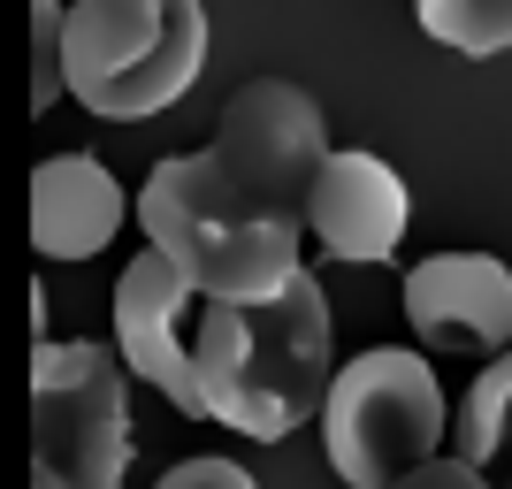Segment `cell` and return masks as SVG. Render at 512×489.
I'll list each match as a JSON object with an SVG mask.
<instances>
[{
    "instance_id": "obj_1",
    "label": "cell",
    "mask_w": 512,
    "mask_h": 489,
    "mask_svg": "<svg viewBox=\"0 0 512 489\" xmlns=\"http://www.w3.org/2000/svg\"><path fill=\"white\" fill-rule=\"evenodd\" d=\"M192 383L199 421H222L253 444H276L329 398V298L321 283L291 276L268 298H207L192 314Z\"/></svg>"
},
{
    "instance_id": "obj_2",
    "label": "cell",
    "mask_w": 512,
    "mask_h": 489,
    "mask_svg": "<svg viewBox=\"0 0 512 489\" xmlns=\"http://www.w3.org/2000/svg\"><path fill=\"white\" fill-rule=\"evenodd\" d=\"M146 245L169 260L199 298H268L299 276V222H260L245 199L222 184L207 153H169L153 161L146 192H138Z\"/></svg>"
},
{
    "instance_id": "obj_3",
    "label": "cell",
    "mask_w": 512,
    "mask_h": 489,
    "mask_svg": "<svg viewBox=\"0 0 512 489\" xmlns=\"http://www.w3.org/2000/svg\"><path fill=\"white\" fill-rule=\"evenodd\" d=\"M207 62L199 0H69L62 8V85L107 123H138L184 100Z\"/></svg>"
},
{
    "instance_id": "obj_4",
    "label": "cell",
    "mask_w": 512,
    "mask_h": 489,
    "mask_svg": "<svg viewBox=\"0 0 512 489\" xmlns=\"http://www.w3.org/2000/svg\"><path fill=\"white\" fill-rule=\"evenodd\" d=\"M444 436H451V413H444V390H436L421 352L375 344V352H360L352 367L329 375L321 444H329V467L352 489L406 482L413 467L444 459Z\"/></svg>"
},
{
    "instance_id": "obj_5",
    "label": "cell",
    "mask_w": 512,
    "mask_h": 489,
    "mask_svg": "<svg viewBox=\"0 0 512 489\" xmlns=\"http://www.w3.org/2000/svg\"><path fill=\"white\" fill-rule=\"evenodd\" d=\"M130 390L123 360L85 337H39L31 352V489H123Z\"/></svg>"
},
{
    "instance_id": "obj_6",
    "label": "cell",
    "mask_w": 512,
    "mask_h": 489,
    "mask_svg": "<svg viewBox=\"0 0 512 489\" xmlns=\"http://www.w3.org/2000/svg\"><path fill=\"white\" fill-rule=\"evenodd\" d=\"M207 161L260 222H306V192H314L321 161H329V123H321L306 85L253 77V85H237L222 100Z\"/></svg>"
},
{
    "instance_id": "obj_7",
    "label": "cell",
    "mask_w": 512,
    "mask_h": 489,
    "mask_svg": "<svg viewBox=\"0 0 512 489\" xmlns=\"http://www.w3.org/2000/svg\"><path fill=\"white\" fill-rule=\"evenodd\" d=\"M192 314H199V291L176 276L169 260L138 253L115 276V360L130 375H146L176 413L199 421V383H192Z\"/></svg>"
},
{
    "instance_id": "obj_8",
    "label": "cell",
    "mask_w": 512,
    "mask_h": 489,
    "mask_svg": "<svg viewBox=\"0 0 512 489\" xmlns=\"http://www.w3.org/2000/svg\"><path fill=\"white\" fill-rule=\"evenodd\" d=\"M406 321L428 352L497 360L512 344V268L490 253H428L406 276Z\"/></svg>"
},
{
    "instance_id": "obj_9",
    "label": "cell",
    "mask_w": 512,
    "mask_h": 489,
    "mask_svg": "<svg viewBox=\"0 0 512 489\" xmlns=\"http://www.w3.org/2000/svg\"><path fill=\"white\" fill-rule=\"evenodd\" d=\"M306 230L321 237L329 260H360V268L390 260L398 237H406V184H398V169L360 146L352 153L329 146L314 192H306Z\"/></svg>"
},
{
    "instance_id": "obj_10",
    "label": "cell",
    "mask_w": 512,
    "mask_h": 489,
    "mask_svg": "<svg viewBox=\"0 0 512 489\" xmlns=\"http://www.w3.org/2000/svg\"><path fill=\"white\" fill-rule=\"evenodd\" d=\"M123 230V184L92 153H54L31 169V245L46 260H92Z\"/></svg>"
},
{
    "instance_id": "obj_11",
    "label": "cell",
    "mask_w": 512,
    "mask_h": 489,
    "mask_svg": "<svg viewBox=\"0 0 512 489\" xmlns=\"http://www.w3.org/2000/svg\"><path fill=\"white\" fill-rule=\"evenodd\" d=\"M451 459H467L490 489H512V344L474 375L451 413Z\"/></svg>"
},
{
    "instance_id": "obj_12",
    "label": "cell",
    "mask_w": 512,
    "mask_h": 489,
    "mask_svg": "<svg viewBox=\"0 0 512 489\" xmlns=\"http://www.w3.org/2000/svg\"><path fill=\"white\" fill-rule=\"evenodd\" d=\"M428 39L459 46V54H505L512 46V0H413Z\"/></svg>"
},
{
    "instance_id": "obj_13",
    "label": "cell",
    "mask_w": 512,
    "mask_h": 489,
    "mask_svg": "<svg viewBox=\"0 0 512 489\" xmlns=\"http://www.w3.org/2000/svg\"><path fill=\"white\" fill-rule=\"evenodd\" d=\"M62 8L69 0H31V115L62 100Z\"/></svg>"
},
{
    "instance_id": "obj_14",
    "label": "cell",
    "mask_w": 512,
    "mask_h": 489,
    "mask_svg": "<svg viewBox=\"0 0 512 489\" xmlns=\"http://www.w3.org/2000/svg\"><path fill=\"white\" fill-rule=\"evenodd\" d=\"M153 489H260L245 467H230V459H184V467H169Z\"/></svg>"
},
{
    "instance_id": "obj_15",
    "label": "cell",
    "mask_w": 512,
    "mask_h": 489,
    "mask_svg": "<svg viewBox=\"0 0 512 489\" xmlns=\"http://www.w3.org/2000/svg\"><path fill=\"white\" fill-rule=\"evenodd\" d=\"M390 489H490V482H482V474H474L467 459H451V451H444V459H428V467H413L406 482H390Z\"/></svg>"
}]
</instances>
